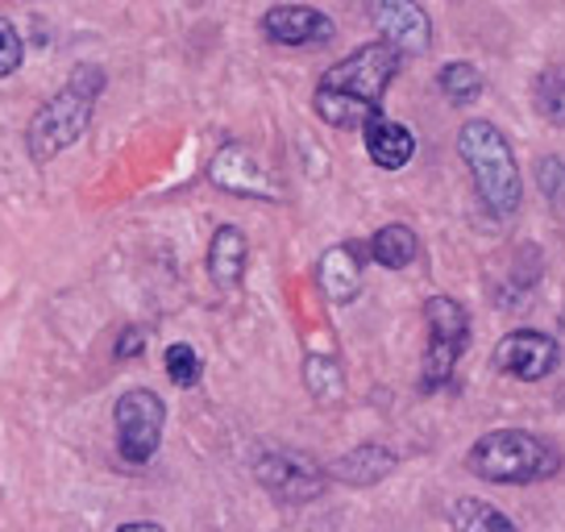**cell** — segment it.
<instances>
[{"label":"cell","instance_id":"obj_1","mask_svg":"<svg viewBox=\"0 0 565 532\" xmlns=\"http://www.w3.org/2000/svg\"><path fill=\"white\" fill-rule=\"evenodd\" d=\"M395 75H399V51L391 42H366L320 75L312 105L337 129H362V121L383 113V96Z\"/></svg>","mask_w":565,"mask_h":532},{"label":"cell","instance_id":"obj_2","mask_svg":"<svg viewBox=\"0 0 565 532\" xmlns=\"http://www.w3.org/2000/svg\"><path fill=\"white\" fill-rule=\"evenodd\" d=\"M100 92H105V72H100V67H75L67 84L38 108L30 129H25L30 159L51 162V159H58L63 150H71V146L79 142V138L88 134Z\"/></svg>","mask_w":565,"mask_h":532},{"label":"cell","instance_id":"obj_3","mask_svg":"<svg viewBox=\"0 0 565 532\" xmlns=\"http://www.w3.org/2000/svg\"><path fill=\"white\" fill-rule=\"evenodd\" d=\"M470 475L499 487H529V482H545L562 470V454L536 433L524 428H494L487 437H478L466 454Z\"/></svg>","mask_w":565,"mask_h":532},{"label":"cell","instance_id":"obj_4","mask_svg":"<svg viewBox=\"0 0 565 532\" xmlns=\"http://www.w3.org/2000/svg\"><path fill=\"white\" fill-rule=\"evenodd\" d=\"M458 155L470 167L482 204L494 216H512L520 209V167L508 138L491 121H466L458 134Z\"/></svg>","mask_w":565,"mask_h":532},{"label":"cell","instance_id":"obj_5","mask_svg":"<svg viewBox=\"0 0 565 532\" xmlns=\"http://www.w3.org/2000/svg\"><path fill=\"white\" fill-rule=\"evenodd\" d=\"M424 324H428V350H424L420 391H441L454 379V366H458V358L470 345V317H466V308L458 300L428 296Z\"/></svg>","mask_w":565,"mask_h":532},{"label":"cell","instance_id":"obj_6","mask_svg":"<svg viewBox=\"0 0 565 532\" xmlns=\"http://www.w3.org/2000/svg\"><path fill=\"white\" fill-rule=\"evenodd\" d=\"M117 421V449L129 466H146V461L159 454L162 425H167V404H162L154 391L134 387L125 391L113 408Z\"/></svg>","mask_w":565,"mask_h":532},{"label":"cell","instance_id":"obj_7","mask_svg":"<svg viewBox=\"0 0 565 532\" xmlns=\"http://www.w3.org/2000/svg\"><path fill=\"white\" fill-rule=\"evenodd\" d=\"M258 482H263L279 503H312V499L324 496L329 475H324L312 458H303V454L275 449V454H263V458H258Z\"/></svg>","mask_w":565,"mask_h":532},{"label":"cell","instance_id":"obj_8","mask_svg":"<svg viewBox=\"0 0 565 532\" xmlns=\"http://www.w3.org/2000/svg\"><path fill=\"white\" fill-rule=\"evenodd\" d=\"M209 179L230 195H249V200H279L282 195L275 171L242 142H230L216 150V159H212V167H209Z\"/></svg>","mask_w":565,"mask_h":532},{"label":"cell","instance_id":"obj_9","mask_svg":"<svg viewBox=\"0 0 565 532\" xmlns=\"http://www.w3.org/2000/svg\"><path fill=\"white\" fill-rule=\"evenodd\" d=\"M494 366L520 383H541L562 366V345L541 329H515L494 345Z\"/></svg>","mask_w":565,"mask_h":532},{"label":"cell","instance_id":"obj_10","mask_svg":"<svg viewBox=\"0 0 565 532\" xmlns=\"http://www.w3.org/2000/svg\"><path fill=\"white\" fill-rule=\"evenodd\" d=\"M366 13L399 54H424L433 46V21L416 0H366Z\"/></svg>","mask_w":565,"mask_h":532},{"label":"cell","instance_id":"obj_11","mask_svg":"<svg viewBox=\"0 0 565 532\" xmlns=\"http://www.w3.org/2000/svg\"><path fill=\"white\" fill-rule=\"evenodd\" d=\"M263 34L275 46H320L333 38V18H324L320 9H308V4H275L266 9Z\"/></svg>","mask_w":565,"mask_h":532},{"label":"cell","instance_id":"obj_12","mask_svg":"<svg viewBox=\"0 0 565 532\" xmlns=\"http://www.w3.org/2000/svg\"><path fill=\"white\" fill-rule=\"evenodd\" d=\"M362 138H366V155L374 167L383 171H399L416 155V138L404 121H391L383 113H374L371 121H362Z\"/></svg>","mask_w":565,"mask_h":532},{"label":"cell","instance_id":"obj_13","mask_svg":"<svg viewBox=\"0 0 565 532\" xmlns=\"http://www.w3.org/2000/svg\"><path fill=\"white\" fill-rule=\"evenodd\" d=\"M320 287L333 304H350L362 287V249L358 246H329L320 254Z\"/></svg>","mask_w":565,"mask_h":532},{"label":"cell","instance_id":"obj_14","mask_svg":"<svg viewBox=\"0 0 565 532\" xmlns=\"http://www.w3.org/2000/svg\"><path fill=\"white\" fill-rule=\"evenodd\" d=\"M246 233L237 230V225H221V230L212 233V246H209V275L216 287H233L242 284V275H246Z\"/></svg>","mask_w":565,"mask_h":532},{"label":"cell","instance_id":"obj_15","mask_svg":"<svg viewBox=\"0 0 565 532\" xmlns=\"http://www.w3.org/2000/svg\"><path fill=\"white\" fill-rule=\"evenodd\" d=\"M391 470H395V454L383 445H358L329 466V475L337 482H350V487H374V482L387 479Z\"/></svg>","mask_w":565,"mask_h":532},{"label":"cell","instance_id":"obj_16","mask_svg":"<svg viewBox=\"0 0 565 532\" xmlns=\"http://www.w3.org/2000/svg\"><path fill=\"white\" fill-rule=\"evenodd\" d=\"M416 254H420V242H416V233L407 230V225H383V230L371 237V258L379 266H387V270H404V266L416 263Z\"/></svg>","mask_w":565,"mask_h":532},{"label":"cell","instance_id":"obj_17","mask_svg":"<svg viewBox=\"0 0 565 532\" xmlns=\"http://www.w3.org/2000/svg\"><path fill=\"white\" fill-rule=\"evenodd\" d=\"M449 524L461 532H478V529H494V532H512L515 520L503 512H494L491 503H482V499H458L454 508H449Z\"/></svg>","mask_w":565,"mask_h":532},{"label":"cell","instance_id":"obj_18","mask_svg":"<svg viewBox=\"0 0 565 532\" xmlns=\"http://www.w3.org/2000/svg\"><path fill=\"white\" fill-rule=\"evenodd\" d=\"M532 100L536 113L553 125H565V67H545L532 79Z\"/></svg>","mask_w":565,"mask_h":532},{"label":"cell","instance_id":"obj_19","mask_svg":"<svg viewBox=\"0 0 565 532\" xmlns=\"http://www.w3.org/2000/svg\"><path fill=\"white\" fill-rule=\"evenodd\" d=\"M437 84H441V92L454 105H470V100H478V92H482V75H478L475 63H449V67H441Z\"/></svg>","mask_w":565,"mask_h":532},{"label":"cell","instance_id":"obj_20","mask_svg":"<svg viewBox=\"0 0 565 532\" xmlns=\"http://www.w3.org/2000/svg\"><path fill=\"white\" fill-rule=\"evenodd\" d=\"M303 379H308V391L317 395L320 404H337V395H341V371H337L333 358H308V366H303Z\"/></svg>","mask_w":565,"mask_h":532},{"label":"cell","instance_id":"obj_21","mask_svg":"<svg viewBox=\"0 0 565 532\" xmlns=\"http://www.w3.org/2000/svg\"><path fill=\"white\" fill-rule=\"evenodd\" d=\"M162 362H167V374H171V383H175V387H195V383H200V374H204V366H200V354H195L188 341L167 345Z\"/></svg>","mask_w":565,"mask_h":532},{"label":"cell","instance_id":"obj_22","mask_svg":"<svg viewBox=\"0 0 565 532\" xmlns=\"http://www.w3.org/2000/svg\"><path fill=\"white\" fill-rule=\"evenodd\" d=\"M21 34L13 30V21L0 18V75H13L21 67Z\"/></svg>","mask_w":565,"mask_h":532},{"label":"cell","instance_id":"obj_23","mask_svg":"<svg viewBox=\"0 0 565 532\" xmlns=\"http://www.w3.org/2000/svg\"><path fill=\"white\" fill-rule=\"evenodd\" d=\"M141 329H125L121 338H117V358H138L141 354Z\"/></svg>","mask_w":565,"mask_h":532}]
</instances>
